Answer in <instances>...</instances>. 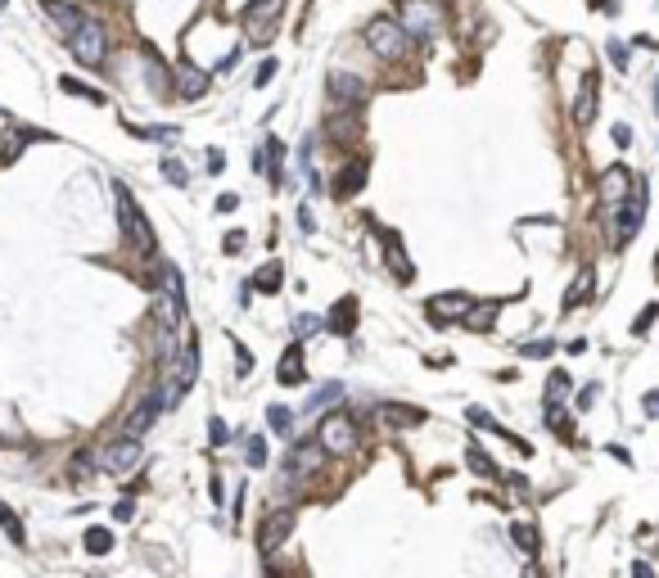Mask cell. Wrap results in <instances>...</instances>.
<instances>
[{
	"label": "cell",
	"mask_w": 659,
	"mask_h": 578,
	"mask_svg": "<svg viewBox=\"0 0 659 578\" xmlns=\"http://www.w3.org/2000/svg\"><path fill=\"white\" fill-rule=\"evenodd\" d=\"M240 208V194H222V199H217V213H235Z\"/></svg>",
	"instance_id": "47"
},
{
	"label": "cell",
	"mask_w": 659,
	"mask_h": 578,
	"mask_svg": "<svg viewBox=\"0 0 659 578\" xmlns=\"http://www.w3.org/2000/svg\"><path fill=\"white\" fill-rule=\"evenodd\" d=\"M163 177L172 181V186H190V172L176 163V158H163Z\"/></svg>",
	"instance_id": "36"
},
{
	"label": "cell",
	"mask_w": 659,
	"mask_h": 578,
	"mask_svg": "<svg viewBox=\"0 0 659 578\" xmlns=\"http://www.w3.org/2000/svg\"><path fill=\"white\" fill-rule=\"evenodd\" d=\"M113 199H118V226H122V240L131 244L140 257H154L158 253V240H154V226L145 221V213H140V204L131 199V190L122 186H113Z\"/></svg>",
	"instance_id": "1"
},
{
	"label": "cell",
	"mask_w": 659,
	"mask_h": 578,
	"mask_svg": "<svg viewBox=\"0 0 659 578\" xmlns=\"http://www.w3.org/2000/svg\"><path fill=\"white\" fill-rule=\"evenodd\" d=\"M628 186H632L628 167H609L605 177H601V199H605V204H619V199H628Z\"/></svg>",
	"instance_id": "21"
},
{
	"label": "cell",
	"mask_w": 659,
	"mask_h": 578,
	"mask_svg": "<svg viewBox=\"0 0 659 578\" xmlns=\"http://www.w3.org/2000/svg\"><path fill=\"white\" fill-rule=\"evenodd\" d=\"M609 457H614L619 465H628V470H632V452H628V448H619V443H614V448H609Z\"/></svg>",
	"instance_id": "48"
},
{
	"label": "cell",
	"mask_w": 659,
	"mask_h": 578,
	"mask_svg": "<svg viewBox=\"0 0 659 578\" xmlns=\"http://www.w3.org/2000/svg\"><path fill=\"white\" fill-rule=\"evenodd\" d=\"M271 77H276V59H266V64L258 68V77H253V82H258V86H266Z\"/></svg>",
	"instance_id": "46"
},
{
	"label": "cell",
	"mask_w": 659,
	"mask_h": 578,
	"mask_svg": "<svg viewBox=\"0 0 659 578\" xmlns=\"http://www.w3.org/2000/svg\"><path fill=\"white\" fill-rule=\"evenodd\" d=\"M596 393H601V384H587V389H578V398H573V402H578V411H587V407H592V402H596Z\"/></svg>",
	"instance_id": "42"
},
{
	"label": "cell",
	"mask_w": 659,
	"mask_h": 578,
	"mask_svg": "<svg viewBox=\"0 0 659 578\" xmlns=\"http://www.w3.org/2000/svg\"><path fill=\"white\" fill-rule=\"evenodd\" d=\"M294 330H298L303 339H308V335H316V330H321V321H316V316H298V321H294Z\"/></svg>",
	"instance_id": "43"
},
{
	"label": "cell",
	"mask_w": 659,
	"mask_h": 578,
	"mask_svg": "<svg viewBox=\"0 0 659 578\" xmlns=\"http://www.w3.org/2000/svg\"><path fill=\"white\" fill-rule=\"evenodd\" d=\"M551 352H556V343L538 339V343H524V348H519V357H551Z\"/></svg>",
	"instance_id": "39"
},
{
	"label": "cell",
	"mask_w": 659,
	"mask_h": 578,
	"mask_svg": "<svg viewBox=\"0 0 659 578\" xmlns=\"http://www.w3.org/2000/svg\"><path fill=\"white\" fill-rule=\"evenodd\" d=\"M592 285H596V276H592V272H582L578 280H573V289L565 294V303H560V307H565V312H573V307H578V303L592 294Z\"/></svg>",
	"instance_id": "27"
},
{
	"label": "cell",
	"mask_w": 659,
	"mask_h": 578,
	"mask_svg": "<svg viewBox=\"0 0 659 578\" xmlns=\"http://www.w3.org/2000/svg\"><path fill=\"white\" fill-rule=\"evenodd\" d=\"M131 515H136V506H131V501H127V497H122V501H118V506H113V520H122V524H127V520H131Z\"/></svg>",
	"instance_id": "45"
},
{
	"label": "cell",
	"mask_w": 659,
	"mask_h": 578,
	"mask_svg": "<svg viewBox=\"0 0 659 578\" xmlns=\"http://www.w3.org/2000/svg\"><path fill=\"white\" fill-rule=\"evenodd\" d=\"M398 23L407 28V36L438 41L447 36V5L443 0H398Z\"/></svg>",
	"instance_id": "2"
},
{
	"label": "cell",
	"mask_w": 659,
	"mask_h": 578,
	"mask_svg": "<svg viewBox=\"0 0 659 578\" xmlns=\"http://www.w3.org/2000/svg\"><path fill=\"white\" fill-rule=\"evenodd\" d=\"M510 538H515V547L524 556H538V528L533 524H510Z\"/></svg>",
	"instance_id": "28"
},
{
	"label": "cell",
	"mask_w": 659,
	"mask_h": 578,
	"mask_svg": "<svg viewBox=\"0 0 659 578\" xmlns=\"http://www.w3.org/2000/svg\"><path fill=\"white\" fill-rule=\"evenodd\" d=\"M655 316H659V303H646L641 312H637V321H632V335H650V326H655Z\"/></svg>",
	"instance_id": "34"
},
{
	"label": "cell",
	"mask_w": 659,
	"mask_h": 578,
	"mask_svg": "<svg viewBox=\"0 0 659 578\" xmlns=\"http://www.w3.org/2000/svg\"><path fill=\"white\" fill-rule=\"evenodd\" d=\"M294 506H276V511H266L262 515V524H258V551L262 556H276L280 547L289 543V533H294Z\"/></svg>",
	"instance_id": "6"
},
{
	"label": "cell",
	"mask_w": 659,
	"mask_h": 578,
	"mask_svg": "<svg viewBox=\"0 0 659 578\" xmlns=\"http://www.w3.org/2000/svg\"><path fill=\"white\" fill-rule=\"evenodd\" d=\"M163 280H167V303L176 307V316H186V280L172 262H163Z\"/></svg>",
	"instance_id": "23"
},
{
	"label": "cell",
	"mask_w": 659,
	"mask_h": 578,
	"mask_svg": "<svg viewBox=\"0 0 659 578\" xmlns=\"http://www.w3.org/2000/svg\"><path fill=\"white\" fill-rule=\"evenodd\" d=\"M380 240H384V262L393 267V276L402 280V285H407L411 276H416V267L407 262V253H402V235L398 230H380Z\"/></svg>",
	"instance_id": "17"
},
{
	"label": "cell",
	"mask_w": 659,
	"mask_h": 578,
	"mask_svg": "<svg viewBox=\"0 0 659 578\" xmlns=\"http://www.w3.org/2000/svg\"><path fill=\"white\" fill-rule=\"evenodd\" d=\"M0 528H5V533H9V543H18V547L28 543V533H23V520H18V515H14V511L5 506V501H0Z\"/></svg>",
	"instance_id": "29"
},
{
	"label": "cell",
	"mask_w": 659,
	"mask_h": 578,
	"mask_svg": "<svg viewBox=\"0 0 659 578\" xmlns=\"http://www.w3.org/2000/svg\"><path fill=\"white\" fill-rule=\"evenodd\" d=\"M68 95H81V100H91V104H104V91H95V86H86V82H77V77H64L59 82Z\"/></svg>",
	"instance_id": "31"
},
{
	"label": "cell",
	"mask_w": 659,
	"mask_h": 578,
	"mask_svg": "<svg viewBox=\"0 0 659 578\" xmlns=\"http://www.w3.org/2000/svg\"><path fill=\"white\" fill-rule=\"evenodd\" d=\"M334 398H344V384H325V389H316V398H308V407L303 411H316V407H330Z\"/></svg>",
	"instance_id": "33"
},
{
	"label": "cell",
	"mask_w": 659,
	"mask_h": 578,
	"mask_svg": "<svg viewBox=\"0 0 659 578\" xmlns=\"http://www.w3.org/2000/svg\"><path fill=\"white\" fill-rule=\"evenodd\" d=\"M366 45H371L375 59L398 64V59H407V50H411V36H407V28H402L393 14H380V18L366 23Z\"/></svg>",
	"instance_id": "3"
},
{
	"label": "cell",
	"mask_w": 659,
	"mask_h": 578,
	"mask_svg": "<svg viewBox=\"0 0 659 578\" xmlns=\"http://www.w3.org/2000/svg\"><path fill=\"white\" fill-rule=\"evenodd\" d=\"M632 578H655V569L646 560H637V565H632Z\"/></svg>",
	"instance_id": "50"
},
{
	"label": "cell",
	"mask_w": 659,
	"mask_h": 578,
	"mask_svg": "<svg viewBox=\"0 0 659 578\" xmlns=\"http://www.w3.org/2000/svg\"><path fill=\"white\" fill-rule=\"evenodd\" d=\"M330 95L339 100V109H361L366 104V82L352 68H334L330 72Z\"/></svg>",
	"instance_id": "12"
},
{
	"label": "cell",
	"mask_w": 659,
	"mask_h": 578,
	"mask_svg": "<svg viewBox=\"0 0 659 578\" xmlns=\"http://www.w3.org/2000/svg\"><path fill=\"white\" fill-rule=\"evenodd\" d=\"M208 438H213V448H222V443L230 438V434H226V421H222V416H213V421H208Z\"/></svg>",
	"instance_id": "40"
},
{
	"label": "cell",
	"mask_w": 659,
	"mask_h": 578,
	"mask_svg": "<svg viewBox=\"0 0 659 578\" xmlns=\"http://www.w3.org/2000/svg\"><path fill=\"white\" fill-rule=\"evenodd\" d=\"M86 551L91 556H108L113 551V533L108 528H86Z\"/></svg>",
	"instance_id": "30"
},
{
	"label": "cell",
	"mask_w": 659,
	"mask_h": 578,
	"mask_svg": "<svg viewBox=\"0 0 659 578\" xmlns=\"http://www.w3.org/2000/svg\"><path fill=\"white\" fill-rule=\"evenodd\" d=\"M303 375H308V371H303V343H289V348H285V357H280L276 379H280L285 389H294V384H303Z\"/></svg>",
	"instance_id": "20"
},
{
	"label": "cell",
	"mask_w": 659,
	"mask_h": 578,
	"mask_svg": "<svg viewBox=\"0 0 659 578\" xmlns=\"http://www.w3.org/2000/svg\"><path fill=\"white\" fill-rule=\"evenodd\" d=\"M244 457H249L253 470H262L266 465V438H249V452H244Z\"/></svg>",
	"instance_id": "38"
},
{
	"label": "cell",
	"mask_w": 659,
	"mask_h": 578,
	"mask_svg": "<svg viewBox=\"0 0 659 578\" xmlns=\"http://www.w3.org/2000/svg\"><path fill=\"white\" fill-rule=\"evenodd\" d=\"M235 249H244V230H235V235H226V253H235Z\"/></svg>",
	"instance_id": "51"
},
{
	"label": "cell",
	"mask_w": 659,
	"mask_h": 578,
	"mask_svg": "<svg viewBox=\"0 0 659 578\" xmlns=\"http://www.w3.org/2000/svg\"><path fill=\"white\" fill-rule=\"evenodd\" d=\"M470 307H474L470 294L451 289V294H438V299H429V303H424V312H429V321H434L438 330H443L447 321H466V316H470Z\"/></svg>",
	"instance_id": "10"
},
{
	"label": "cell",
	"mask_w": 659,
	"mask_h": 578,
	"mask_svg": "<svg viewBox=\"0 0 659 578\" xmlns=\"http://www.w3.org/2000/svg\"><path fill=\"white\" fill-rule=\"evenodd\" d=\"M565 393H569V375H565V371H556L551 379H546V402H560Z\"/></svg>",
	"instance_id": "35"
},
{
	"label": "cell",
	"mask_w": 659,
	"mask_h": 578,
	"mask_svg": "<svg viewBox=\"0 0 659 578\" xmlns=\"http://www.w3.org/2000/svg\"><path fill=\"white\" fill-rule=\"evenodd\" d=\"M609 136H614L619 150H628V145H632V127H628V122H614V131H609Z\"/></svg>",
	"instance_id": "41"
},
{
	"label": "cell",
	"mask_w": 659,
	"mask_h": 578,
	"mask_svg": "<svg viewBox=\"0 0 659 578\" xmlns=\"http://www.w3.org/2000/svg\"><path fill=\"white\" fill-rule=\"evenodd\" d=\"M497 312H502V303H488V307H470V316H466V321H461V326H470V330H492Z\"/></svg>",
	"instance_id": "26"
},
{
	"label": "cell",
	"mask_w": 659,
	"mask_h": 578,
	"mask_svg": "<svg viewBox=\"0 0 659 578\" xmlns=\"http://www.w3.org/2000/svg\"><path fill=\"white\" fill-rule=\"evenodd\" d=\"M208 86H213V72H203V68H194V64H181L176 68V95H181V100H203Z\"/></svg>",
	"instance_id": "16"
},
{
	"label": "cell",
	"mask_w": 659,
	"mask_h": 578,
	"mask_svg": "<svg viewBox=\"0 0 659 578\" xmlns=\"http://www.w3.org/2000/svg\"><path fill=\"white\" fill-rule=\"evenodd\" d=\"M596 95H601V77L587 72V77H582L578 100H573V122H578V127H587V122L596 118Z\"/></svg>",
	"instance_id": "18"
},
{
	"label": "cell",
	"mask_w": 659,
	"mask_h": 578,
	"mask_svg": "<svg viewBox=\"0 0 659 578\" xmlns=\"http://www.w3.org/2000/svg\"><path fill=\"white\" fill-rule=\"evenodd\" d=\"M68 50L77 64H86V68H100L104 59H108V32H104V23H81L77 32L68 36Z\"/></svg>",
	"instance_id": "4"
},
{
	"label": "cell",
	"mask_w": 659,
	"mask_h": 578,
	"mask_svg": "<svg viewBox=\"0 0 659 578\" xmlns=\"http://www.w3.org/2000/svg\"><path fill=\"white\" fill-rule=\"evenodd\" d=\"M316 443H321L325 452H334V457H348V452L361 443L357 421H352L348 411H330L325 421H321V434H316Z\"/></svg>",
	"instance_id": "5"
},
{
	"label": "cell",
	"mask_w": 659,
	"mask_h": 578,
	"mask_svg": "<svg viewBox=\"0 0 659 578\" xmlns=\"http://www.w3.org/2000/svg\"><path fill=\"white\" fill-rule=\"evenodd\" d=\"M280 280H285V272H280V262H271V267H262V272L249 280V289H258V294H280Z\"/></svg>",
	"instance_id": "24"
},
{
	"label": "cell",
	"mask_w": 659,
	"mask_h": 578,
	"mask_svg": "<svg viewBox=\"0 0 659 578\" xmlns=\"http://www.w3.org/2000/svg\"><path fill=\"white\" fill-rule=\"evenodd\" d=\"M41 9L59 23V28H64V36H72V32L81 28V23H86V14H81V9L72 5V0H41Z\"/></svg>",
	"instance_id": "19"
},
{
	"label": "cell",
	"mask_w": 659,
	"mask_h": 578,
	"mask_svg": "<svg viewBox=\"0 0 659 578\" xmlns=\"http://www.w3.org/2000/svg\"><path fill=\"white\" fill-rule=\"evenodd\" d=\"M280 9H285V0H253V5L240 14V18H244V28H249V41H253V45L271 41V28H276Z\"/></svg>",
	"instance_id": "7"
},
{
	"label": "cell",
	"mask_w": 659,
	"mask_h": 578,
	"mask_svg": "<svg viewBox=\"0 0 659 578\" xmlns=\"http://www.w3.org/2000/svg\"><path fill=\"white\" fill-rule=\"evenodd\" d=\"M266 425H271L276 434H289V429H294V411L276 402V407H266Z\"/></svg>",
	"instance_id": "32"
},
{
	"label": "cell",
	"mask_w": 659,
	"mask_h": 578,
	"mask_svg": "<svg viewBox=\"0 0 659 578\" xmlns=\"http://www.w3.org/2000/svg\"><path fill=\"white\" fill-rule=\"evenodd\" d=\"M352 321H357V299H344V303H334L325 330H330V335H352V330H357Z\"/></svg>",
	"instance_id": "22"
},
{
	"label": "cell",
	"mask_w": 659,
	"mask_h": 578,
	"mask_svg": "<svg viewBox=\"0 0 659 578\" xmlns=\"http://www.w3.org/2000/svg\"><path fill=\"white\" fill-rule=\"evenodd\" d=\"M366 172H371V158H366V154H352L348 163L334 172V186H330V194H334V199H352V194H361Z\"/></svg>",
	"instance_id": "11"
},
{
	"label": "cell",
	"mask_w": 659,
	"mask_h": 578,
	"mask_svg": "<svg viewBox=\"0 0 659 578\" xmlns=\"http://www.w3.org/2000/svg\"><path fill=\"white\" fill-rule=\"evenodd\" d=\"M605 50H609V64H614L619 72H628V59H632V50H628V45H624V41H609V45H605Z\"/></svg>",
	"instance_id": "37"
},
{
	"label": "cell",
	"mask_w": 659,
	"mask_h": 578,
	"mask_svg": "<svg viewBox=\"0 0 659 578\" xmlns=\"http://www.w3.org/2000/svg\"><path fill=\"white\" fill-rule=\"evenodd\" d=\"M325 457H330V452H325L316 438L294 443V448H289V470H294V474H316V470L325 465Z\"/></svg>",
	"instance_id": "14"
},
{
	"label": "cell",
	"mask_w": 659,
	"mask_h": 578,
	"mask_svg": "<svg viewBox=\"0 0 659 578\" xmlns=\"http://www.w3.org/2000/svg\"><path fill=\"white\" fill-rule=\"evenodd\" d=\"M235 357H240V375H249L253 371V352L244 348V343H235Z\"/></svg>",
	"instance_id": "44"
},
{
	"label": "cell",
	"mask_w": 659,
	"mask_h": 578,
	"mask_svg": "<svg viewBox=\"0 0 659 578\" xmlns=\"http://www.w3.org/2000/svg\"><path fill=\"white\" fill-rule=\"evenodd\" d=\"M163 411H167V398H163V393H145L136 407H131V416L122 421V438H140V434H150V425H154Z\"/></svg>",
	"instance_id": "9"
},
{
	"label": "cell",
	"mask_w": 659,
	"mask_h": 578,
	"mask_svg": "<svg viewBox=\"0 0 659 578\" xmlns=\"http://www.w3.org/2000/svg\"><path fill=\"white\" fill-rule=\"evenodd\" d=\"M646 204H650V190H646V181L641 177H632V204L624 199V208H619V240H637V230H641V221H646Z\"/></svg>",
	"instance_id": "8"
},
{
	"label": "cell",
	"mask_w": 659,
	"mask_h": 578,
	"mask_svg": "<svg viewBox=\"0 0 659 578\" xmlns=\"http://www.w3.org/2000/svg\"><path fill=\"white\" fill-rule=\"evenodd\" d=\"M375 421L388 425V429H411V425H424V411L407 407V402H380V407H375Z\"/></svg>",
	"instance_id": "15"
},
{
	"label": "cell",
	"mask_w": 659,
	"mask_h": 578,
	"mask_svg": "<svg viewBox=\"0 0 659 578\" xmlns=\"http://www.w3.org/2000/svg\"><path fill=\"white\" fill-rule=\"evenodd\" d=\"M136 461H140V438H113L100 452V470H108V474H127Z\"/></svg>",
	"instance_id": "13"
},
{
	"label": "cell",
	"mask_w": 659,
	"mask_h": 578,
	"mask_svg": "<svg viewBox=\"0 0 659 578\" xmlns=\"http://www.w3.org/2000/svg\"><path fill=\"white\" fill-rule=\"evenodd\" d=\"M466 461H470V470H474V474H479V479H497V474H502V470H497V461H492V457H488V452L479 448V443H474V448L466 452Z\"/></svg>",
	"instance_id": "25"
},
{
	"label": "cell",
	"mask_w": 659,
	"mask_h": 578,
	"mask_svg": "<svg viewBox=\"0 0 659 578\" xmlns=\"http://www.w3.org/2000/svg\"><path fill=\"white\" fill-rule=\"evenodd\" d=\"M641 407H646V416H659V389L646 393V402H641Z\"/></svg>",
	"instance_id": "49"
}]
</instances>
